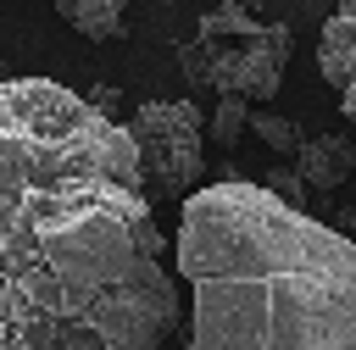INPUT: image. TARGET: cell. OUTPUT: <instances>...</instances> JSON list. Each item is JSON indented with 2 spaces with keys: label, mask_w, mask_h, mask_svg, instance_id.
<instances>
[{
  "label": "cell",
  "mask_w": 356,
  "mask_h": 350,
  "mask_svg": "<svg viewBox=\"0 0 356 350\" xmlns=\"http://www.w3.org/2000/svg\"><path fill=\"white\" fill-rule=\"evenodd\" d=\"M167 233L128 122L56 78H0V350H161Z\"/></svg>",
  "instance_id": "6da1fadb"
},
{
  "label": "cell",
  "mask_w": 356,
  "mask_h": 350,
  "mask_svg": "<svg viewBox=\"0 0 356 350\" xmlns=\"http://www.w3.org/2000/svg\"><path fill=\"white\" fill-rule=\"evenodd\" d=\"M178 278L189 350H356V239L267 183L217 178L184 200Z\"/></svg>",
  "instance_id": "7a4b0ae2"
},
{
  "label": "cell",
  "mask_w": 356,
  "mask_h": 350,
  "mask_svg": "<svg viewBox=\"0 0 356 350\" xmlns=\"http://www.w3.org/2000/svg\"><path fill=\"white\" fill-rule=\"evenodd\" d=\"M128 133L139 144L145 189L150 200H189L200 178V144H206V117L195 100H145L128 117Z\"/></svg>",
  "instance_id": "3957f363"
},
{
  "label": "cell",
  "mask_w": 356,
  "mask_h": 350,
  "mask_svg": "<svg viewBox=\"0 0 356 350\" xmlns=\"http://www.w3.org/2000/svg\"><path fill=\"white\" fill-rule=\"evenodd\" d=\"M295 50V33L289 22H267L256 39H239L234 50H222L211 61V89L217 94H245V100H273L278 83H284V61Z\"/></svg>",
  "instance_id": "277c9868"
},
{
  "label": "cell",
  "mask_w": 356,
  "mask_h": 350,
  "mask_svg": "<svg viewBox=\"0 0 356 350\" xmlns=\"http://www.w3.org/2000/svg\"><path fill=\"white\" fill-rule=\"evenodd\" d=\"M317 67H323V78L339 94V111L356 122V0H339V11L323 22Z\"/></svg>",
  "instance_id": "5b68a950"
},
{
  "label": "cell",
  "mask_w": 356,
  "mask_h": 350,
  "mask_svg": "<svg viewBox=\"0 0 356 350\" xmlns=\"http://www.w3.org/2000/svg\"><path fill=\"white\" fill-rule=\"evenodd\" d=\"M295 172L312 183V189H339L350 172H356V144L345 133H312L295 156Z\"/></svg>",
  "instance_id": "8992f818"
},
{
  "label": "cell",
  "mask_w": 356,
  "mask_h": 350,
  "mask_svg": "<svg viewBox=\"0 0 356 350\" xmlns=\"http://www.w3.org/2000/svg\"><path fill=\"white\" fill-rule=\"evenodd\" d=\"M56 11H61L78 33H89V39H117L128 0H56Z\"/></svg>",
  "instance_id": "52a82bcc"
},
{
  "label": "cell",
  "mask_w": 356,
  "mask_h": 350,
  "mask_svg": "<svg viewBox=\"0 0 356 350\" xmlns=\"http://www.w3.org/2000/svg\"><path fill=\"white\" fill-rule=\"evenodd\" d=\"M245 128H250V100L245 94H217V111L206 122V133L217 139V150H234L245 139Z\"/></svg>",
  "instance_id": "ba28073f"
},
{
  "label": "cell",
  "mask_w": 356,
  "mask_h": 350,
  "mask_svg": "<svg viewBox=\"0 0 356 350\" xmlns=\"http://www.w3.org/2000/svg\"><path fill=\"white\" fill-rule=\"evenodd\" d=\"M250 133H256L267 150H278V156H300V144H306V133H300L289 117H278V111H250Z\"/></svg>",
  "instance_id": "9c48e42d"
},
{
  "label": "cell",
  "mask_w": 356,
  "mask_h": 350,
  "mask_svg": "<svg viewBox=\"0 0 356 350\" xmlns=\"http://www.w3.org/2000/svg\"><path fill=\"white\" fill-rule=\"evenodd\" d=\"M200 33H206V39H217V33H239V39H256V33H261V22H256V17H250L239 0H222V6H211V11H206Z\"/></svg>",
  "instance_id": "30bf717a"
},
{
  "label": "cell",
  "mask_w": 356,
  "mask_h": 350,
  "mask_svg": "<svg viewBox=\"0 0 356 350\" xmlns=\"http://www.w3.org/2000/svg\"><path fill=\"white\" fill-rule=\"evenodd\" d=\"M261 183H267V189H273V194H278L284 206L306 211V189H312V183H306V178H300L295 167H267V178H261Z\"/></svg>",
  "instance_id": "8fae6325"
},
{
  "label": "cell",
  "mask_w": 356,
  "mask_h": 350,
  "mask_svg": "<svg viewBox=\"0 0 356 350\" xmlns=\"http://www.w3.org/2000/svg\"><path fill=\"white\" fill-rule=\"evenodd\" d=\"M89 100H95L106 117H117V94H111V89H89Z\"/></svg>",
  "instance_id": "7c38bea8"
},
{
  "label": "cell",
  "mask_w": 356,
  "mask_h": 350,
  "mask_svg": "<svg viewBox=\"0 0 356 350\" xmlns=\"http://www.w3.org/2000/svg\"><path fill=\"white\" fill-rule=\"evenodd\" d=\"M211 6H222V0H211Z\"/></svg>",
  "instance_id": "4fadbf2b"
}]
</instances>
